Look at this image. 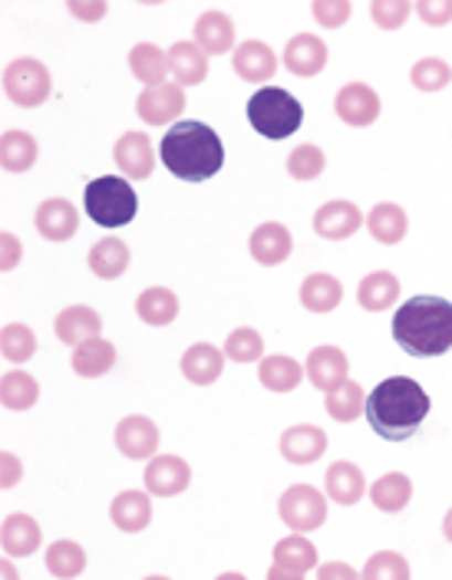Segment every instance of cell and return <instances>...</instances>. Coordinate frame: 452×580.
I'll return each mask as SVG.
<instances>
[{
    "mask_svg": "<svg viewBox=\"0 0 452 580\" xmlns=\"http://www.w3.org/2000/svg\"><path fill=\"white\" fill-rule=\"evenodd\" d=\"M162 166L186 182H206L222 172L225 166V146L219 133L199 119H182L169 126V133L159 143Z\"/></svg>",
    "mask_w": 452,
    "mask_h": 580,
    "instance_id": "1",
    "label": "cell"
},
{
    "mask_svg": "<svg viewBox=\"0 0 452 580\" xmlns=\"http://www.w3.org/2000/svg\"><path fill=\"white\" fill-rule=\"evenodd\" d=\"M430 415V396L410 377H390L367 396V422L387 442H407Z\"/></svg>",
    "mask_w": 452,
    "mask_h": 580,
    "instance_id": "2",
    "label": "cell"
},
{
    "mask_svg": "<svg viewBox=\"0 0 452 580\" xmlns=\"http://www.w3.org/2000/svg\"><path fill=\"white\" fill-rule=\"evenodd\" d=\"M393 340L420 360L452 350V304L446 297H410L393 314Z\"/></svg>",
    "mask_w": 452,
    "mask_h": 580,
    "instance_id": "3",
    "label": "cell"
},
{
    "mask_svg": "<svg viewBox=\"0 0 452 580\" xmlns=\"http://www.w3.org/2000/svg\"><path fill=\"white\" fill-rule=\"evenodd\" d=\"M248 123L257 136L277 143L287 139L301 129L304 123V106L277 86H261L251 99H248Z\"/></svg>",
    "mask_w": 452,
    "mask_h": 580,
    "instance_id": "4",
    "label": "cell"
},
{
    "mask_svg": "<svg viewBox=\"0 0 452 580\" xmlns=\"http://www.w3.org/2000/svg\"><path fill=\"white\" fill-rule=\"evenodd\" d=\"M83 208L86 214L103 224V228H123L136 218L139 198L136 189L129 186V179L123 176H99L86 186L83 192Z\"/></svg>",
    "mask_w": 452,
    "mask_h": 580,
    "instance_id": "5",
    "label": "cell"
},
{
    "mask_svg": "<svg viewBox=\"0 0 452 580\" xmlns=\"http://www.w3.org/2000/svg\"><path fill=\"white\" fill-rule=\"evenodd\" d=\"M53 89V76L46 70L43 60L36 56H17L13 63H7L3 70V93L13 106L20 109H36L50 99Z\"/></svg>",
    "mask_w": 452,
    "mask_h": 580,
    "instance_id": "6",
    "label": "cell"
},
{
    "mask_svg": "<svg viewBox=\"0 0 452 580\" xmlns=\"http://www.w3.org/2000/svg\"><path fill=\"white\" fill-rule=\"evenodd\" d=\"M277 515L294 535L317 531L327 521V495L314 485H291L277 498Z\"/></svg>",
    "mask_w": 452,
    "mask_h": 580,
    "instance_id": "7",
    "label": "cell"
},
{
    "mask_svg": "<svg viewBox=\"0 0 452 580\" xmlns=\"http://www.w3.org/2000/svg\"><path fill=\"white\" fill-rule=\"evenodd\" d=\"M380 96L374 86L367 83H344L334 96V113L340 123L354 126V129H364V126H374L380 119Z\"/></svg>",
    "mask_w": 452,
    "mask_h": 580,
    "instance_id": "8",
    "label": "cell"
},
{
    "mask_svg": "<svg viewBox=\"0 0 452 580\" xmlns=\"http://www.w3.org/2000/svg\"><path fill=\"white\" fill-rule=\"evenodd\" d=\"M143 485L156 498H176L192 485V468L179 455H156V458L146 462Z\"/></svg>",
    "mask_w": 452,
    "mask_h": 580,
    "instance_id": "9",
    "label": "cell"
},
{
    "mask_svg": "<svg viewBox=\"0 0 452 580\" xmlns=\"http://www.w3.org/2000/svg\"><path fill=\"white\" fill-rule=\"evenodd\" d=\"M186 109V89L179 83H162V86H146L136 99V113L149 126H176V119Z\"/></svg>",
    "mask_w": 452,
    "mask_h": 580,
    "instance_id": "10",
    "label": "cell"
},
{
    "mask_svg": "<svg viewBox=\"0 0 452 580\" xmlns=\"http://www.w3.org/2000/svg\"><path fill=\"white\" fill-rule=\"evenodd\" d=\"M304 373H307V380H311V387L320 389L324 396L327 392H334L337 387H344L350 377V360H347V354L340 350V347H330V344H324V347H314L311 354H307V360H304Z\"/></svg>",
    "mask_w": 452,
    "mask_h": 580,
    "instance_id": "11",
    "label": "cell"
},
{
    "mask_svg": "<svg viewBox=\"0 0 452 580\" xmlns=\"http://www.w3.org/2000/svg\"><path fill=\"white\" fill-rule=\"evenodd\" d=\"M360 228H364V211H360L354 201H347V198L324 201V204L314 211V231H317L324 241H347V238H354Z\"/></svg>",
    "mask_w": 452,
    "mask_h": 580,
    "instance_id": "12",
    "label": "cell"
},
{
    "mask_svg": "<svg viewBox=\"0 0 452 580\" xmlns=\"http://www.w3.org/2000/svg\"><path fill=\"white\" fill-rule=\"evenodd\" d=\"M159 425L149 415H126L116 425V449L133 462H149L159 452Z\"/></svg>",
    "mask_w": 452,
    "mask_h": 580,
    "instance_id": "13",
    "label": "cell"
},
{
    "mask_svg": "<svg viewBox=\"0 0 452 580\" xmlns=\"http://www.w3.org/2000/svg\"><path fill=\"white\" fill-rule=\"evenodd\" d=\"M113 162L119 166L123 179L143 182L156 169V152L146 133H123L113 146Z\"/></svg>",
    "mask_w": 452,
    "mask_h": 580,
    "instance_id": "14",
    "label": "cell"
},
{
    "mask_svg": "<svg viewBox=\"0 0 452 580\" xmlns=\"http://www.w3.org/2000/svg\"><path fill=\"white\" fill-rule=\"evenodd\" d=\"M53 334H56L60 344H66V347L76 350V347L103 337V317L93 307H86V304H73V307H66V310L56 314Z\"/></svg>",
    "mask_w": 452,
    "mask_h": 580,
    "instance_id": "15",
    "label": "cell"
},
{
    "mask_svg": "<svg viewBox=\"0 0 452 580\" xmlns=\"http://www.w3.org/2000/svg\"><path fill=\"white\" fill-rule=\"evenodd\" d=\"M327 56H330L327 53V43L317 33H294L287 40V46H284V70L294 73V76L311 80V76L324 73Z\"/></svg>",
    "mask_w": 452,
    "mask_h": 580,
    "instance_id": "16",
    "label": "cell"
},
{
    "mask_svg": "<svg viewBox=\"0 0 452 580\" xmlns=\"http://www.w3.org/2000/svg\"><path fill=\"white\" fill-rule=\"evenodd\" d=\"M33 224L46 241H70L80 231V211L70 198H46L36 204Z\"/></svg>",
    "mask_w": 452,
    "mask_h": 580,
    "instance_id": "17",
    "label": "cell"
},
{
    "mask_svg": "<svg viewBox=\"0 0 452 580\" xmlns=\"http://www.w3.org/2000/svg\"><path fill=\"white\" fill-rule=\"evenodd\" d=\"M248 251H251V257H254L261 267H277V264H284V261L291 257L294 238H291V231H287L281 221H264V224H257V228L251 231Z\"/></svg>",
    "mask_w": 452,
    "mask_h": 580,
    "instance_id": "18",
    "label": "cell"
},
{
    "mask_svg": "<svg viewBox=\"0 0 452 580\" xmlns=\"http://www.w3.org/2000/svg\"><path fill=\"white\" fill-rule=\"evenodd\" d=\"M277 445H281L284 462H291V465H314L327 452V432L320 425L301 422V425L284 429Z\"/></svg>",
    "mask_w": 452,
    "mask_h": 580,
    "instance_id": "19",
    "label": "cell"
},
{
    "mask_svg": "<svg viewBox=\"0 0 452 580\" xmlns=\"http://www.w3.org/2000/svg\"><path fill=\"white\" fill-rule=\"evenodd\" d=\"M231 66L244 83H271L277 73V53L261 40H244L231 53Z\"/></svg>",
    "mask_w": 452,
    "mask_h": 580,
    "instance_id": "20",
    "label": "cell"
},
{
    "mask_svg": "<svg viewBox=\"0 0 452 580\" xmlns=\"http://www.w3.org/2000/svg\"><path fill=\"white\" fill-rule=\"evenodd\" d=\"M367 492H370V488H367V475H364V468L354 465V462H334V465L327 468V475H324V495H327L330 502L344 505V508L364 502Z\"/></svg>",
    "mask_w": 452,
    "mask_h": 580,
    "instance_id": "21",
    "label": "cell"
},
{
    "mask_svg": "<svg viewBox=\"0 0 452 580\" xmlns=\"http://www.w3.org/2000/svg\"><path fill=\"white\" fill-rule=\"evenodd\" d=\"M109 518L119 531L126 535H139L149 528L153 521V495L149 492H136V488H126L113 498L109 505Z\"/></svg>",
    "mask_w": 452,
    "mask_h": 580,
    "instance_id": "22",
    "label": "cell"
},
{
    "mask_svg": "<svg viewBox=\"0 0 452 580\" xmlns=\"http://www.w3.org/2000/svg\"><path fill=\"white\" fill-rule=\"evenodd\" d=\"M225 350L212 347V344H192L182 354V377L196 387H212L222 373H225Z\"/></svg>",
    "mask_w": 452,
    "mask_h": 580,
    "instance_id": "23",
    "label": "cell"
},
{
    "mask_svg": "<svg viewBox=\"0 0 452 580\" xmlns=\"http://www.w3.org/2000/svg\"><path fill=\"white\" fill-rule=\"evenodd\" d=\"M0 545H3V555L7 558H30L40 551L43 545V535H40V525L30 518V515H7L3 525H0Z\"/></svg>",
    "mask_w": 452,
    "mask_h": 580,
    "instance_id": "24",
    "label": "cell"
},
{
    "mask_svg": "<svg viewBox=\"0 0 452 580\" xmlns=\"http://www.w3.org/2000/svg\"><path fill=\"white\" fill-rule=\"evenodd\" d=\"M169 70L179 86H199L209 76V53L196 40H179L169 46Z\"/></svg>",
    "mask_w": 452,
    "mask_h": 580,
    "instance_id": "25",
    "label": "cell"
},
{
    "mask_svg": "<svg viewBox=\"0 0 452 580\" xmlns=\"http://www.w3.org/2000/svg\"><path fill=\"white\" fill-rule=\"evenodd\" d=\"M192 40L209 53V56H222L234 46V20L228 17L225 10H206L196 20Z\"/></svg>",
    "mask_w": 452,
    "mask_h": 580,
    "instance_id": "26",
    "label": "cell"
},
{
    "mask_svg": "<svg viewBox=\"0 0 452 580\" xmlns=\"http://www.w3.org/2000/svg\"><path fill=\"white\" fill-rule=\"evenodd\" d=\"M400 300V277L390 271H370L357 287V304L370 314H383Z\"/></svg>",
    "mask_w": 452,
    "mask_h": 580,
    "instance_id": "27",
    "label": "cell"
},
{
    "mask_svg": "<svg viewBox=\"0 0 452 580\" xmlns=\"http://www.w3.org/2000/svg\"><path fill=\"white\" fill-rule=\"evenodd\" d=\"M340 300H344V284L334 274L314 271L301 281V304L311 314H330L340 307Z\"/></svg>",
    "mask_w": 452,
    "mask_h": 580,
    "instance_id": "28",
    "label": "cell"
},
{
    "mask_svg": "<svg viewBox=\"0 0 452 580\" xmlns=\"http://www.w3.org/2000/svg\"><path fill=\"white\" fill-rule=\"evenodd\" d=\"M367 231L374 234V241L393 247V244H400V241L407 238L410 218H407V211H403L397 201H380V204H374L370 214H367Z\"/></svg>",
    "mask_w": 452,
    "mask_h": 580,
    "instance_id": "29",
    "label": "cell"
},
{
    "mask_svg": "<svg viewBox=\"0 0 452 580\" xmlns=\"http://www.w3.org/2000/svg\"><path fill=\"white\" fill-rule=\"evenodd\" d=\"M129 70H133V76L139 80V83H146V86H162L166 83V76L172 73L169 70V50H162V46H156V43H136L133 50H129Z\"/></svg>",
    "mask_w": 452,
    "mask_h": 580,
    "instance_id": "30",
    "label": "cell"
},
{
    "mask_svg": "<svg viewBox=\"0 0 452 580\" xmlns=\"http://www.w3.org/2000/svg\"><path fill=\"white\" fill-rule=\"evenodd\" d=\"M129 261H133V254H129L126 241H119V238H103L90 247V271L103 281L123 277L129 271Z\"/></svg>",
    "mask_w": 452,
    "mask_h": 580,
    "instance_id": "31",
    "label": "cell"
},
{
    "mask_svg": "<svg viewBox=\"0 0 452 580\" xmlns=\"http://www.w3.org/2000/svg\"><path fill=\"white\" fill-rule=\"evenodd\" d=\"M70 363H73V373H76V377H83V380H99V377H106V373L116 367V347H113L109 340L96 337V340L76 347Z\"/></svg>",
    "mask_w": 452,
    "mask_h": 580,
    "instance_id": "32",
    "label": "cell"
},
{
    "mask_svg": "<svg viewBox=\"0 0 452 580\" xmlns=\"http://www.w3.org/2000/svg\"><path fill=\"white\" fill-rule=\"evenodd\" d=\"M367 495H370L374 508H380L387 515H400L410 505V498H413V482L403 472H387V475H380L370 485Z\"/></svg>",
    "mask_w": 452,
    "mask_h": 580,
    "instance_id": "33",
    "label": "cell"
},
{
    "mask_svg": "<svg viewBox=\"0 0 452 580\" xmlns=\"http://www.w3.org/2000/svg\"><path fill=\"white\" fill-rule=\"evenodd\" d=\"M304 377H307L304 367L294 357H284V354L264 357L257 363V380H261V387L271 389V392H294L304 383Z\"/></svg>",
    "mask_w": 452,
    "mask_h": 580,
    "instance_id": "34",
    "label": "cell"
},
{
    "mask_svg": "<svg viewBox=\"0 0 452 580\" xmlns=\"http://www.w3.org/2000/svg\"><path fill=\"white\" fill-rule=\"evenodd\" d=\"M136 314L149 327H169L179 317V297L169 287H149L136 300Z\"/></svg>",
    "mask_w": 452,
    "mask_h": 580,
    "instance_id": "35",
    "label": "cell"
},
{
    "mask_svg": "<svg viewBox=\"0 0 452 580\" xmlns=\"http://www.w3.org/2000/svg\"><path fill=\"white\" fill-rule=\"evenodd\" d=\"M43 565L56 580H73L86 571V551H83V545H76L70 538H60L46 548Z\"/></svg>",
    "mask_w": 452,
    "mask_h": 580,
    "instance_id": "36",
    "label": "cell"
},
{
    "mask_svg": "<svg viewBox=\"0 0 452 580\" xmlns=\"http://www.w3.org/2000/svg\"><path fill=\"white\" fill-rule=\"evenodd\" d=\"M274 565L277 568H287V571H297V574H307L311 568H317V548L307 535H287L274 545L271 551Z\"/></svg>",
    "mask_w": 452,
    "mask_h": 580,
    "instance_id": "37",
    "label": "cell"
},
{
    "mask_svg": "<svg viewBox=\"0 0 452 580\" xmlns=\"http://www.w3.org/2000/svg\"><path fill=\"white\" fill-rule=\"evenodd\" d=\"M36 139L23 129H7L0 139V162L7 172H27L36 162Z\"/></svg>",
    "mask_w": 452,
    "mask_h": 580,
    "instance_id": "38",
    "label": "cell"
},
{
    "mask_svg": "<svg viewBox=\"0 0 452 580\" xmlns=\"http://www.w3.org/2000/svg\"><path fill=\"white\" fill-rule=\"evenodd\" d=\"M0 399H3V409L27 412L40 399V383L30 373H23V370H7L3 380H0Z\"/></svg>",
    "mask_w": 452,
    "mask_h": 580,
    "instance_id": "39",
    "label": "cell"
},
{
    "mask_svg": "<svg viewBox=\"0 0 452 580\" xmlns=\"http://www.w3.org/2000/svg\"><path fill=\"white\" fill-rule=\"evenodd\" d=\"M324 409L334 422H354L367 412V396H364V387L347 380L344 387H337L334 392H327L324 399Z\"/></svg>",
    "mask_w": 452,
    "mask_h": 580,
    "instance_id": "40",
    "label": "cell"
},
{
    "mask_svg": "<svg viewBox=\"0 0 452 580\" xmlns=\"http://www.w3.org/2000/svg\"><path fill=\"white\" fill-rule=\"evenodd\" d=\"M410 83L420 93H440L452 83V66L440 56H423L410 66Z\"/></svg>",
    "mask_w": 452,
    "mask_h": 580,
    "instance_id": "41",
    "label": "cell"
},
{
    "mask_svg": "<svg viewBox=\"0 0 452 580\" xmlns=\"http://www.w3.org/2000/svg\"><path fill=\"white\" fill-rule=\"evenodd\" d=\"M324 169H327V156H324L320 146L304 143V146H294L291 156H287V176L297 179V182H314V179L324 176Z\"/></svg>",
    "mask_w": 452,
    "mask_h": 580,
    "instance_id": "42",
    "label": "cell"
},
{
    "mask_svg": "<svg viewBox=\"0 0 452 580\" xmlns=\"http://www.w3.org/2000/svg\"><path fill=\"white\" fill-rule=\"evenodd\" d=\"M0 354L7 363H27L36 354V334L27 324H7L0 334Z\"/></svg>",
    "mask_w": 452,
    "mask_h": 580,
    "instance_id": "43",
    "label": "cell"
},
{
    "mask_svg": "<svg viewBox=\"0 0 452 580\" xmlns=\"http://www.w3.org/2000/svg\"><path fill=\"white\" fill-rule=\"evenodd\" d=\"M225 357L231 363H254L264 360V337L254 327H238L225 340Z\"/></svg>",
    "mask_w": 452,
    "mask_h": 580,
    "instance_id": "44",
    "label": "cell"
},
{
    "mask_svg": "<svg viewBox=\"0 0 452 580\" xmlns=\"http://www.w3.org/2000/svg\"><path fill=\"white\" fill-rule=\"evenodd\" d=\"M364 580H410V565L400 551H377L364 571H360Z\"/></svg>",
    "mask_w": 452,
    "mask_h": 580,
    "instance_id": "45",
    "label": "cell"
},
{
    "mask_svg": "<svg viewBox=\"0 0 452 580\" xmlns=\"http://www.w3.org/2000/svg\"><path fill=\"white\" fill-rule=\"evenodd\" d=\"M410 10H413L410 0H374V3H370V17H374V23H377L380 30H390V33L400 30V27L407 23Z\"/></svg>",
    "mask_w": 452,
    "mask_h": 580,
    "instance_id": "46",
    "label": "cell"
},
{
    "mask_svg": "<svg viewBox=\"0 0 452 580\" xmlns=\"http://www.w3.org/2000/svg\"><path fill=\"white\" fill-rule=\"evenodd\" d=\"M350 13H354V7H350L347 0H317V3H311V17H314L320 27H327V30L344 27V23L350 20Z\"/></svg>",
    "mask_w": 452,
    "mask_h": 580,
    "instance_id": "47",
    "label": "cell"
},
{
    "mask_svg": "<svg viewBox=\"0 0 452 580\" xmlns=\"http://www.w3.org/2000/svg\"><path fill=\"white\" fill-rule=\"evenodd\" d=\"M417 17L427 27H446L452 20V0H420L417 3Z\"/></svg>",
    "mask_w": 452,
    "mask_h": 580,
    "instance_id": "48",
    "label": "cell"
},
{
    "mask_svg": "<svg viewBox=\"0 0 452 580\" xmlns=\"http://www.w3.org/2000/svg\"><path fill=\"white\" fill-rule=\"evenodd\" d=\"M0 247H3V254H0V267H3V271H13V267L20 264V257H23V244H20V238H17L13 231H3V234H0Z\"/></svg>",
    "mask_w": 452,
    "mask_h": 580,
    "instance_id": "49",
    "label": "cell"
},
{
    "mask_svg": "<svg viewBox=\"0 0 452 580\" xmlns=\"http://www.w3.org/2000/svg\"><path fill=\"white\" fill-rule=\"evenodd\" d=\"M106 10H109V7H106L103 0H73V3H70V13H73L76 20H86V23L103 20Z\"/></svg>",
    "mask_w": 452,
    "mask_h": 580,
    "instance_id": "50",
    "label": "cell"
},
{
    "mask_svg": "<svg viewBox=\"0 0 452 580\" xmlns=\"http://www.w3.org/2000/svg\"><path fill=\"white\" fill-rule=\"evenodd\" d=\"M317 580H364L357 568H350L347 561H327L317 568Z\"/></svg>",
    "mask_w": 452,
    "mask_h": 580,
    "instance_id": "51",
    "label": "cell"
},
{
    "mask_svg": "<svg viewBox=\"0 0 452 580\" xmlns=\"http://www.w3.org/2000/svg\"><path fill=\"white\" fill-rule=\"evenodd\" d=\"M23 478V465L17 462V455L13 452H3V488H13L17 482Z\"/></svg>",
    "mask_w": 452,
    "mask_h": 580,
    "instance_id": "52",
    "label": "cell"
},
{
    "mask_svg": "<svg viewBox=\"0 0 452 580\" xmlns=\"http://www.w3.org/2000/svg\"><path fill=\"white\" fill-rule=\"evenodd\" d=\"M267 580H304V574H297V571H287V568H277V565H271V571H267Z\"/></svg>",
    "mask_w": 452,
    "mask_h": 580,
    "instance_id": "53",
    "label": "cell"
},
{
    "mask_svg": "<svg viewBox=\"0 0 452 580\" xmlns=\"http://www.w3.org/2000/svg\"><path fill=\"white\" fill-rule=\"evenodd\" d=\"M443 538L452 545V508L443 515Z\"/></svg>",
    "mask_w": 452,
    "mask_h": 580,
    "instance_id": "54",
    "label": "cell"
},
{
    "mask_svg": "<svg viewBox=\"0 0 452 580\" xmlns=\"http://www.w3.org/2000/svg\"><path fill=\"white\" fill-rule=\"evenodd\" d=\"M0 571H3V580H20L17 578V571H13V565H10V561H3V568H0Z\"/></svg>",
    "mask_w": 452,
    "mask_h": 580,
    "instance_id": "55",
    "label": "cell"
},
{
    "mask_svg": "<svg viewBox=\"0 0 452 580\" xmlns=\"http://www.w3.org/2000/svg\"><path fill=\"white\" fill-rule=\"evenodd\" d=\"M216 580H248L244 574H238V571H225V574H219Z\"/></svg>",
    "mask_w": 452,
    "mask_h": 580,
    "instance_id": "56",
    "label": "cell"
},
{
    "mask_svg": "<svg viewBox=\"0 0 452 580\" xmlns=\"http://www.w3.org/2000/svg\"><path fill=\"white\" fill-rule=\"evenodd\" d=\"M146 580H169V578H166V574H149Z\"/></svg>",
    "mask_w": 452,
    "mask_h": 580,
    "instance_id": "57",
    "label": "cell"
}]
</instances>
